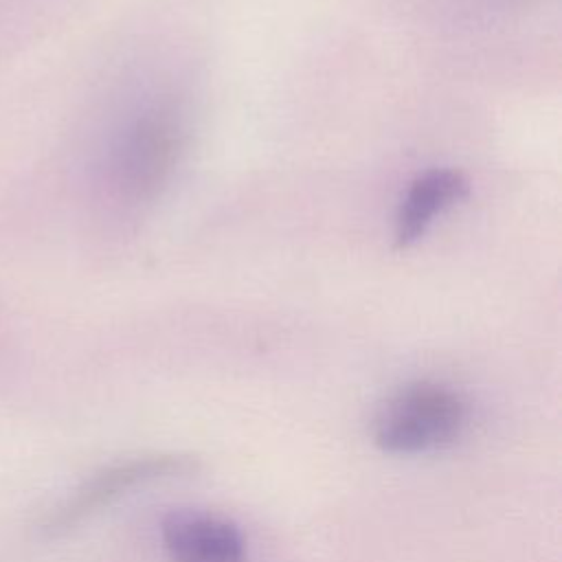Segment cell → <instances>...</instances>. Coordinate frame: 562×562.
I'll return each mask as SVG.
<instances>
[{"label": "cell", "instance_id": "cell-1", "mask_svg": "<svg viewBox=\"0 0 562 562\" xmlns=\"http://www.w3.org/2000/svg\"><path fill=\"white\" fill-rule=\"evenodd\" d=\"M187 143L180 108L156 101L132 116L110 151V180L116 193L132 202H151L171 180Z\"/></svg>", "mask_w": 562, "mask_h": 562}, {"label": "cell", "instance_id": "cell-2", "mask_svg": "<svg viewBox=\"0 0 562 562\" xmlns=\"http://www.w3.org/2000/svg\"><path fill=\"white\" fill-rule=\"evenodd\" d=\"M468 426V404L448 384L417 380L397 389L373 415V443L389 454H424L454 443Z\"/></svg>", "mask_w": 562, "mask_h": 562}, {"label": "cell", "instance_id": "cell-3", "mask_svg": "<svg viewBox=\"0 0 562 562\" xmlns=\"http://www.w3.org/2000/svg\"><path fill=\"white\" fill-rule=\"evenodd\" d=\"M198 468L200 461L195 457L176 452H154L114 461L97 470L68 498H64L40 522V531L46 538L64 536L130 492L156 481L193 474Z\"/></svg>", "mask_w": 562, "mask_h": 562}, {"label": "cell", "instance_id": "cell-4", "mask_svg": "<svg viewBox=\"0 0 562 562\" xmlns=\"http://www.w3.org/2000/svg\"><path fill=\"white\" fill-rule=\"evenodd\" d=\"M160 542L169 562H248L241 529L233 520L202 509L165 514Z\"/></svg>", "mask_w": 562, "mask_h": 562}, {"label": "cell", "instance_id": "cell-5", "mask_svg": "<svg viewBox=\"0 0 562 562\" xmlns=\"http://www.w3.org/2000/svg\"><path fill=\"white\" fill-rule=\"evenodd\" d=\"M468 193V180L454 169H428L419 173L406 189L395 215L397 246L417 241L454 202Z\"/></svg>", "mask_w": 562, "mask_h": 562}]
</instances>
